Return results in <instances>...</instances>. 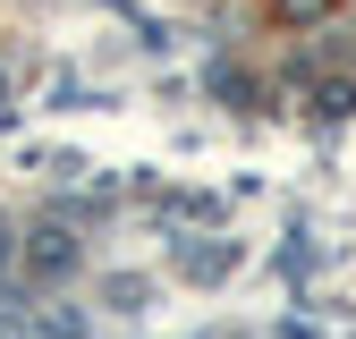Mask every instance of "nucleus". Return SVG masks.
Segmentation results:
<instances>
[{
  "label": "nucleus",
  "instance_id": "nucleus-3",
  "mask_svg": "<svg viewBox=\"0 0 356 339\" xmlns=\"http://www.w3.org/2000/svg\"><path fill=\"white\" fill-rule=\"evenodd\" d=\"M323 110H331V119H348V110H356V85H348V76H339V85H323Z\"/></svg>",
  "mask_w": 356,
  "mask_h": 339
},
{
  "label": "nucleus",
  "instance_id": "nucleus-4",
  "mask_svg": "<svg viewBox=\"0 0 356 339\" xmlns=\"http://www.w3.org/2000/svg\"><path fill=\"white\" fill-rule=\"evenodd\" d=\"M9 263H17V238H9V229H0V272H9Z\"/></svg>",
  "mask_w": 356,
  "mask_h": 339
},
{
  "label": "nucleus",
  "instance_id": "nucleus-1",
  "mask_svg": "<svg viewBox=\"0 0 356 339\" xmlns=\"http://www.w3.org/2000/svg\"><path fill=\"white\" fill-rule=\"evenodd\" d=\"M26 272H34V280H68V272H76V238H68L60 221H42V229L26 238Z\"/></svg>",
  "mask_w": 356,
  "mask_h": 339
},
{
  "label": "nucleus",
  "instance_id": "nucleus-5",
  "mask_svg": "<svg viewBox=\"0 0 356 339\" xmlns=\"http://www.w3.org/2000/svg\"><path fill=\"white\" fill-rule=\"evenodd\" d=\"M0 110H9V76H0Z\"/></svg>",
  "mask_w": 356,
  "mask_h": 339
},
{
  "label": "nucleus",
  "instance_id": "nucleus-2",
  "mask_svg": "<svg viewBox=\"0 0 356 339\" xmlns=\"http://www.w3.org/2000/svg\"><path fill=\"white\" fill-rule=\"evenodd\" d=\"M26 339H85V314H68V306H26Z\"/></svg>",
  "mask_w": 356,
  "mask_h": 339
}]
</instances>
